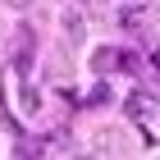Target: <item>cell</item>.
I'll list each match as a JSON object with an SVG mask.
<instances>
[{
  "instance_id": "obj_7",
  "label": "cell",
  "mask_w": 160,
  "mask_h": 160,
  "mask_svg": "<svg viewBox=\"0 0 160 160\" xmlns=\"http://www.w3.org/2000/svg\"><path fill=\"white\" fill-rule=\"evenodd\" d=\"M5 5H9V9H28L32 0H5Z\"/></svg>"
},
{
  "instance_id": "obj_2",
  "label": "cell",
  "mask_w": 160,
  "mask_h": 160,
  "mask_svg": "<svg viewBox=\"0 0 160 160\" xmlns=\"http://www.w3.org/2000/svg\"><path fill=\"white\" fill-rule=\"evenodd\" d=\"M92 151H96V156H123V133L119 128H96Z\"/></svg>"
},
{
  "instance_id": "obj_6",
  "label": "cell",
  "mask_w": 160,
  "mask_h": 160,
  "mask_svg": "<svg viewBox=\"0 0 160 160\" xmlns=\"http://www.w3.org/2000/svg\"><path fill=\"white\" fill-rule=\"evenodd\" d=\"M87 101H92V105H105V101H110V87H105V82H96V87H92V96H87Z\"/></svg>"
},
{
  "instance_id": "obj_1",
  "label": "cell",
  "mask_w": 160,
  "mask_h": 160,
  "mask_svg": "<svg viewBox=\"0 0 160 160\" xmlns=\"http://www.w3.org/2000/svg\"><path fill=\"white\" fill-rule=\"evenodd\" d=\"M60 28L69 46H87V9L82 5H64L60 9Z\"/></svg>"
},
{
  "instance_id": "obj_3",
  "label": "cell",
  "mask_w": 160,
  "mask_h": 160,
  "mask_svg": "<svg viewBox=\"0 0 160 160\" xmlns=\"http://www.w3.org/2000/svg\"><path fill=\"white\" fill-rule=\"evenodd\" d=\"M123 114H128V119H133V123H147L151 114H156V101H151L147 92H133V96L123 101Z\"/></svg>"
},
{
  "instance_id": "obj_5",
  "label": "cell",
  "mask_w": 160,
  "mask_h": 160,
  "mask_svg": "<svg viewBox=\"0 0 160 160\" xmlns=\"http://www.w3.org/2000/svg\"><path fill=\"white\" fill-rule=\"evenodd\" d=\"M23 110H28V114H37V110H41V96H37V87H23Z\"/></svg>"
},
{
  "instance_id": "obj_8",
  "label": "cell",
  "mask_w": 160,
  "mask_h": 160,
  "mask_svg": "<svg viewBox=\"0 0 160 160\" xmlns=\"http://www.w3.org/2000/svg\"><path fill=\"white\" fill-rule=\"evenodd\" d=\"M151 64H156V69H160V50H156V55H151Z\"/></svg>"
},
{
  "instance_id": "obj_4",
  "label": "cell",
  "mask_w": 160,
  "mask_h": 160,
  "mask_svg": "<svg viewBox=\"0 0 160 160\" xmlns=\"http://www.w3.org/2000/svg\"><path fill=\"white\" fill-rule=\"evenodd\" d=\"M92 69H96V73H110V69H119V50H114V46H101L96 55H92Z\"/></svg>"
}]
</instances>
